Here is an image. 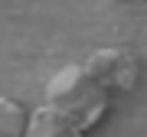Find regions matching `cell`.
Returning a JSON list of instances; mask_svg holds the SVG:
<instances>
[{
    "instance_id": "obj_1",
    "label": "cell",
    "mask_w": 147,
    "mask_h": 137,
    "mask_svg": "<svg viewBox=\"0 0 147 137\" xmlns=\"http://www.w3.org/2000/svg\"><path fill=\"white\" fill-rule=\"evenodd\" d=\"M46 108L75 124L79 131H88L105 118L108 91L85 72V65H65L46 85Z\"/></svg>"
},
{
    "instance_id": "obj_2",
    "label": "cell",
    "mask_w": 147,
    "mask_h": 137,
    "mask_svg": "<svg viewBox=\"0 0 147 137\" xmlns=\"http://www.w3.org/2000/svg\"><path fill=\"white\" fill-rule=\"evenodd\" d=\"M82 65H85V72H88L105 91H131L137 85V75H141L137 56L131 52V49H121V46L95 49Z\"/></svg>"
},
{
    "instance_id": "obj_3",
    "label": "cell",
    "mask_w": 147,
    "mask_h": 137,
    "mask_svg": "<svg viewBox=\"0 0 147 137\" xmlns=\"http://www.w3.org/2000/svg\"><path fill=\"white\" fill-rule=\"evenodd\" d=\"M26 137H85L75 124H69L65 118H59L56 111H49L46 105L36 108L26 121Z\"/></svg>"
},
{
    "instance_id": "obj_4",
    "label": "cell",
    "mask_w": 147,
    "mask_h": 137,
    "mask_svg": "<svg viewBox=\"0 0 147 137\" xmlns=\"http://www.w3.org/2000/svg\"><path fill=\"white\" fill-rule=\"evenodd\" d=\"M26 121L30 114L23 111L20 101L0 98V137H26Z\"/></svg>"
}]
</instances>
